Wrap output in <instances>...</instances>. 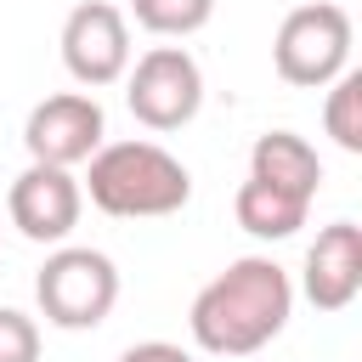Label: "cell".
Instances as JSON below:
<instances>
[{"mask_svg": "<svg viewBox=\"0 0 362 362\" xmlns=\"http://www.w3.org/2000/svg\"><path fill=\"white\" fill-rule=\"evenodd\" d=\"M62 68L79 90L119 85L130 68V23L113 0H79L62 23Z\"/></svg>", "mask_w": 362, "mask_h": 362, "instance_id": "obj_7", "label": "cell"}, {"mask_svg": "<svg viewBox=\"0 0 362 362\" xmlns=\"http://www.w3.org/2000/svg\"><path fill=\"white\" fill-rule=\"evenodd\" d=\"M102 141H107V113L90 90H57V96L34 102L23 119V147L34 164L79 170Z\"/></svg>", "mask_w": 362, "mask_h": 362, "instance_id": "obj_6", "label": "cell"}, {"mask_svg": "<svg viewBox=\"0 0 362 362\" xmlns=\"http://www.w3.org/2000/svg\"><path fill=\"white\" fill-rule=\"evenodd\" d=\"M119 362H198V356L175 339H141V345H124Z\"/></svg>", "mask_w": 362, "mask_h": 362, "instance_id": "obj_15", "label": "cell"}, {"mask_svg": "<svg viewBox=\"0 0 362 362\" xmlns=\"http://www.w3.org/2000/svg\"><path fill=\"white\" fill-rule=\"evenodd\" d=\"M249 175H255V181H272V187H283V192H294V198H317V187H322V158H317V147H311L305 136H294V130H266V136H255V147H249Z\"/></svg>", "mask_w": 362, "mask_h": 362, "instance_id": "obj_10", "label": "cell"}, {"mask_svg": "<svg viewBox=\"0 0 362 362\" xmlns=\"http://www.w3.org/2000/svg\"><path fill=\"white\" fill-rule=\"evenodd\" d=\"M79 209H85L79 175L57 164H34V158L17 170L6 192V215L28 243H68V232L79 226Z\"/></svg>", "mask_w": 362, "mask_h": 362, "instance_id": "obj_8", "label": "cell"}, {"mask_svg": "<svg viewBox=\"0 0 362 362\" xmlns=\"http://www.w3.org/2000/svg\"><path fill=\"white\" fill-rule=\"evenodd\" d=\"M130 17L158 40H187L215 17V0H130Z\"/></svg>", "mask_w": 362, "mask_h": 362, "instance_id": "obj_13", "label": "cell"}, {"mask_svg": "<svg viewBox=\"0 0 362 362\" xmlns=\"http://www.w3.org/2000/svg\"><path fill=\"white\" fill-rule=\"evenodd\" d=\"M124 102L147 130H181L204 107V68L187 45H153L124 68Z\"/></svg>", "mask_w": 362, "mask_h": 362, "instance_id": "obj_5", "label": "cell"}, {"mask_svg": "<svg viewBox=\"0 0 362 362\" xmlns=\"http://www.w3.org/2000/svg\"><path fill=\"white\" fill-rule=\"evenodd\" d=\"M34 300H40V317L62 334L102 328L107 311L119 305V266L102 249L62 243V249L45 255V266L34 277Z\"/></svg>", "mask_w": 362, "mask_h": 362, "instance_id": "obj_3", "label": "cell"}, {"mask_svg": "<svg viewBox=\"0 0 362 362\" xmlns=\"http://www.w3.org/2000/svg\"><path fill=\"white\" fill-rule=\"evenodd\" d=\"M288 317H294V277L272 255H243L192 294L187 328L209 356H255L288 328Z\"/></svg>", "mask_w": 362, "mask_h": 362, "instance_id": "obj_1", "label": "cell"}, {"mask_svg": "<svg viewBox=\"0 0 362 362\" xmlns=\"http://www.w3.org/2000/svg\"><path fill=\"white\" fill-rule=\"evenodd\" d=\"M272 68L283 85L322 90L351 68V11L334 0H300L272 34Z\"/></svg>", "mask_w": 362, "mask_h": 362, "instance_id": "obj_4", "label": "cell"}, {"mask_svg": "<svg viewBox=\"0 0 362 362\" xmlns=\"http://www.w3.org/2000/svg\"><path fill=\"white\" fill-rule=\"evenodd\" d=\"M232 215H238V226H243L249 238H260V243H283V238H294V232L305 226L311 198H294V192H283V187L249 175V181L238 187V198H232Z\"/></svg>", "mask_w": 362, "mask_h": 362, "instance_id": "obj_11", "label": "cell"}, {"mask_svg": "<svg viewBox=\"0 0 362 362\" xmlns=\"http://www.w3.org/2000/svg\"><path fill=\"white\" fill-rule=\"evenodd\" d=\"M79 187H85V198H90L102 215L158 221V215L187 209V198H192V170H187L170 147H158V141H102V147L85 158Z\"/></svg>", "mask_w": 362, "mask_h": 362, "instance_id": "obj_2", "label": "cell"}, {"mask_svg": "<svg viewBox=\"0 0 362 362\" xmlns=\"http://www.w3.org/2000/svg\"><path fill=\"white\" fill-rule=\"evenodd\" d=\"M300 294L317 311H345L362 294V226L356 221H328L317 232L300 266Z\"/></svg>", "mask_w": 362, "mask_h": 362, "instance_id": "obj_9", "label": "cell"}, {"mask_svg": "<svg viewBox=\"0 0 362 362\" xmlns=\"http://www.w3.org/2000/svg\"><path fill=\"white\" fill-rule=\"evenodd\" d=\"M322 90H328L322 96V130L334 136V147L362 153V68H345Z\"/></svg>", "mask_w": 362, "mask_h": 362, "instance_id": "obj_12", "label": "cell"}, {"mask_svg": "<svg viewBox=\"0 0 362 362\" xmlns=\"http://www.w3.org/2000/svg\"><path fill=\"white\" fill-rule=\"evenodd\" d=\"M0 362H40V322L17 305H0Z\"/></svg>", "mask_w": 362, "mask_h": 362, "instance_id": "obj_14", "label": "cell"}]
</instances>
